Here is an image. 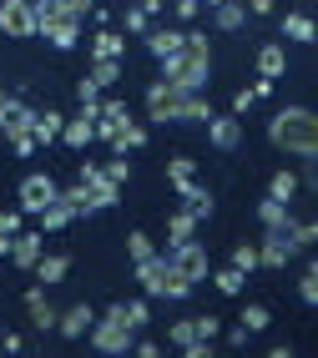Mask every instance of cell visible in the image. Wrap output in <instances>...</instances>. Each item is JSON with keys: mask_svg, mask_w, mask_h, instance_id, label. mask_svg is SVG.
I'll return each mask as SVG.
<instances>
[{"mask_svg": "<svg viewBox=\"0 0 318 358\" xmlns=\"http://www.w3.org/2000/svg\"><path fill=\"white\" fill-rule=\"evenodd\" d=\"M61 127H66V116H56V111H41L36 122H31L36 147H51V141H61Z\"/></svg>", "mask_w": 318, "mask_h": 358, "instance_id": "e0dca14e", "label": "cell"}, {"mask_svg": "<svg viewBox=\"0 0 318 358\" xmlns=\"http://www.w3.org/2000/svg\"><path fill=\"white\" fill-rule=\"evenodd\" d=\"M31 122H36V111L20 101V96H6V101H0V136H6V141L31 136Z\"/></svg>", "mask_w": 318, "mask_h": 358, "instance_id": "ba28073f", "label": "cell"}, {"mask_svg": "<svg viewBox=\"0 0 318 358\" xmlns=\"http://www.w3.org/2000/svg\"><path fill=\"white\" fill-rule=\"evenodd\" d=\"M248 10L253 15H273V0H248Z\"/></svg>", "mask_w": 318, "mask_h": 358, "instance_id": "816d5d0a", "label": "cell"}, {"mask_svg": "<svg viewBox=\"0 0 318 358\" xmlns=\"http://www.w3.org/2000/svg\"><path fill=\"white\" fill-rule=\"evenodd\" d=\"M167 237H172V248H177V243H192V237H198V212H192V207L177 212V217L167 222Z\"/></svg>", "mask_w": 318, "mask_h": 358, "instance_id": "44dd1931", "label": "cell"}, {"mask_svg": "<svg viewBox=\"0 0 318 358\" xmlns=\"http://www.w3.org/2000/svg\"><path fill=\"white\" fill-rule=\"evenodd\" d=\"M132 353H141V358H157V353H162V343H152V338H146V343H132Z\"/></svg>", "mask_w": 318, "mask_h": 358, "instance_id": "f907efd6", "label": "cell"}, {"mask_svg": "<svg viewBox=\"0 0 318 358\" xmlns=\"http://www.w3.org/2000/svg\"><path fill=\"white\" fill-rule=\"evenodd\" d=\"M121 76V61H91V81L96 86H111Z\"/></svg>", "mask_w": 318, "mask_h": 358, "instance_id": "d6a6232c", "label": "cell"}, {"mask_svg": "<svg viewBox=\"0 0 318 358\" xmlns=\"http://www.w3.org/2000/svg\"><path fill=\"white\" fill-rule=\"evenodd\" d=\"M263 328H268V308H258V303L242 308V333H263Z\"/></svg>", "mask_w": 318, "mask_h": 358, "instance_id": "836d02e7", "label": "cell"}, {"mask_svg": "<svg viewBox=\"0 0 318 358\" xmlns=\"http://www.w3.org/2000/svg\"><path fill=\"white\" fill-rule=\"evenodd\" d=\"M116 131H121L116 122H106V116H96V136H106V141H116Z\"/></svg>", "mask_w": 318, "mask_h": 358, "instance_id": "c3c4849f", "label": "cell"}, {"mask_svg": "<svg viewBox=\"0 0 318 358\" xmlns=\"http://www.w3.org/2000/svg\"><path fill=\"white\" fill-rule=\"evenodd\" d=\"M11 262L15 268H36L41 262V232H15L11 237Z\"/></svg>", "mask_w": 318, "mask_h": 358, "instance_id": "5bb4252c", "label": "cell"}, {"mask_svg": "<svg viewBox=\"0 0 318 358\" xmlns=\"http://www.w3.org/2000/svg\"><path fill=\"white\" fill-rule=\"evenodd\" d=\"M121 313H127V328H132V333L152 323V308H146L141 298H132V303H121Z\"/></svg>", "mask_w": 318, "mask_h": 358, "instance_id": "4dcf8cb0", "label": "cell"}, {"mask_svg": "<svg viewBox=\"0 0 318 358\" xmlns=\"http://www.w3.org/2000/svg\"><path fill=\"white\" fill-rule=\"evenodd\" d=\"M96 91H102V86H96L91 76H81V81H76V101H81V106H91V101H96Z\"/></svg>", "mask_w": 318, "mask_h": 358, "instance_id": "7bdbcfd3", "label": "cell"}, {"mask_svg": "<svg viewBox=\"0 0 318 358\" xmlns=\"http://www.w3.org/2000/svg\"><path fill=\"white\" fill-rule=\"evenodd\" d=\"M293 192H298V177H293V172H273V182H268V197H278V202H288Z\"/></svg>", "mask_w": 318, "mask_h": 358, "instance_id": "f546056e", "label": "cell"}, {"mask_svg": "<svg viewBox=\"0 0 318 358\" xmlns=\"http://www.w3.org/2000/svg\"><path fill=\"white\" fill-rule=\"evenodd\" d=\"M288 237H293V243H298V248H308V243H313L318 232H313V222H293V232H288Z\"/></svg>", "mask_w": 318, "mask_h": 358, "instance_id": "ee69618b", "label": "cell"}, {"mask_svg": "<svg viewBox=\"0 0 318 358\" xmlns=\"http://www.w3.org/2000/svg\"><path fill=\"white\" fill-rule=\"evenodd\" d=\"M11 147H15V157H31V152H36V136H15Z\"/></svg>", "mask_w": 318, "mask_h": 358, "instance_id": "681fc988", "label": "cell"}, {"mask_svg": "<svg viewBox=\"0 0 318 358\" xmlns=\"http://www.w3.org/2000/svg\"><path fill=\"white\" fill-rule=\"evenodd\" d=\"M121 26H127L132 36H141V31H146V10H141V6H132L127 15H121Z\"/></svg>", "mask_w": 318, "mask_h": 358, "instance_id": "60d3db41", "label": "cell"}, {"mask_svg": "<svg viewBox=\"0 0 318 358\" xmlns=\"http://www.w3.org/2000/svg\"><path fill=\"white\" fill-rule=\"evenodd\" d=\"M172 6H177V15L187 20V15H198V0H172Z\"/></svg>", "mask_w": 318, "mask_h": 358, "instance_id": "f5cc1de1", "label": "cell"}, {"mask_svg": "<svg viewBox=\"0 0 318 358\" xmlns=\"http://www.w3.org/2000/svg\"><path fill=\"white\" fill-rule=\"evenodd\" d=\"M121 45H127L121 36H111V31H96V36H91V56H96V61H121Z\"/></svg>", "mask_w": 318, "mask_h": 358, "instance_id": "603a6c76", "label": "cell"}, {"mask_svg": "<svg viewBox=\"0 0 318 358\" xmlns=\"http://www.w3.org/2000/svg\"><path fill=\"white\" fill-rule=\"evenodd\" d=\"M207 61H212V56H207V36H202V31H198V36H182V51L162 61V81L172 86V91H202Z\"/></svg>", "mask_w": 318, "mask_h": 358, "instance_id": "6da1fadb", "label": "cell"}, {"mask_svg": "<svg viewBox=\"0 0 318 358\" xmlns=\"http://www.w3.org/2000/svg\"><path fill=\"white\" fill-rule=\"evenodd\" d=\"M61 192H56V182L46 177V172H31L26 182H20V212H36L41 217V207H51Z\"/></svg>", "mask_w": 318, "mask_h": 358, "instance_id": "9c48e42d", "label": "cell"}, {"mask_svg": "<svg viewBox=\"0 0 318 358\" xmlns=\"http://www.w3.org/2000/svg\"><path fill=\"white\" fill-rule=\"evenodd\" d=\"M167 177H172V187H182L192 177V157H172V162H167Z\"/></svg>", "mask_w": 318, "mask_h": 358, "instance_id": "d590c367", "label": "cell"}, {"mask_svg": "<svg viewBox=\"0 0 318 358\" xmlns=\"http://www.w3.org/2000/svg\"><path fill=\"white\" fill-rule=\"evenodd\" d=\"M298 257V243H293L288 232H268L258 243V268H283V262Z\"/></svg>", "mask_w": 318, "mask_h": 358, "instance_id": "30bf717a", "label": "cell"}, {"mask_svg": "<svg viewBox=\"0 0 318 358\" xmlns=\"http://www.w3.org/2000/svg\"><path fill=\"white\" fill-rule=\"evenodd\" d=\"M0 101H6V91H0Z\"/></svg>", "mask_w": 318, "mask_h": 358, "instance_id": "9f6ffc18", "label": "cell"}, {"mask_svg": "<svg viewBox=\"0 0 318 358\" xmlns=\"http://www.w3.org/2000/svg\"><path fill=\"white\" fill-rule=\"evenodd\" d=\"M127 252H132V262L152 257V237H146V232H132V237H127Z\"/></svg>", "mask_w": 318, "mask_h": 358, "instance_id": "e575fe53", "label": "cell"}, {"mask_svg": "<svg viewBox=\"0 0 318 358\" xmlns=\"http://www.w3.org/2000/svg\"><path fill=\"white\" fill-rule=\"evenodd\" d=\"M253 101H258V96H253V86H248V91H237V96H233V111H237V116H242V111H248V106H253Z\"/></svg>", "mask_w": 318, "mask_h": 358, "instance_id": "7dc6e473", "label": "cell"}, {"mask_svg": "<svg viewBox=\"0 0 318 358\" xmlns=\"http://www.w3.org/2000/svg\"><path fill=\"white\" fill-rule=\"evenodd\" d=\"M167 262H172V273H182L187 282H207V273H212V262H207V248H198V243H177Z\"/></svg>", "mask_w": 318, "mask_h": 358, "instance_id": "52a82bcc", "label": "cell"}, {"mask_svg": "<svg viewBox=\"0 0 318 358\" xmlns=\"http://www.w3.org/2000/svg\"><path fill=\"white\" fill-rule=\"evenodd\" d=\"M102 177H111L116 187H121V182H127V177H132V166H127V162H121V152H116V157H111V162L102 166Z\"/></svg>", "mask_w": 318, "mask_h": 358, "instance_id": "8d00e7d4", "label": "cell"}, {"mask_svg": "<svg viewBox=\"0 0 318 358\" xmlns=\"http://www.w3.org/2000/svg\"><path fill=\"white\" fill-rule=\"evenodd\" d=\"M207 278H212V288H217V293H228V298H237V293H242V282H248V273H237V268L207 273Z\"/></svg>", "mask_w": 318, "mask_h": 358, "instance_id": "4316f807", "label": "cell"}, {"mask_svg": "<svg viewBox=\"0 0 318 358\" xmlns=\"http://www.w3.org/2000/svg\"><path fill=\"white\" fill-rule=\"evenodd\" d=\"M26 303H31V318H36V328H56V308L41 298V288H31V293H26Z\"/></svg>", "mask_w": 318, "mask_h": 358, "instance_id": "83f0119b", "label": "cell"}, {"mask_svg": "<svg viewBox=\"0 0 318 358\" xmlns=\"http://www.w3.org/2000/svg\"><path fill=\"white\" fill-rule=\"evenodd\" d=\"M268 141H273V147H283V152L313 157V147H318V122H313V111H308V106L278 111L273 122H268Z\"/></svg>", "mask_w": 318, "mask_h": 358, "instance_id": "7a4b0ae2", "label": "cell"}, {"mask_svg": "<svg viewBox=\"0 0 318 358\" xmlns=\"http://www.w3.org/2000/svg\"><path fill=\"white\" fill-rule=\"evenodd\" d=\"M0 232L15 237V232H20V212H0Z\"/></svg>", "mask_w": 318, "mask_h": 358, "instance_id": "f6af8a7d", "label": "cell"}, {"mask_svg": "<svg viewBox=\"0 0 318 358\" xmlns=\"http://www.w3.org/2000/svg\"><path fill=\"white\" fill-rule=\"evenodd\" d=\"M167 338H172L177 348H182L187 338H198V333H192V318H182V323H172V328H167Z\"/></svg>", "mask_w": 318, "mask_h": 358, "instance_id": "b9f144b4", "label": "cell"}, {"mask_svg": "<svg viewBox=\"0 0 318 358\" xmlns=\"http://www.w3.org/2000/svg\"><path fill=\"white\" fill-rule=\"evenodd\" d=\"M146 111H152V122H177V91L167 81H157L146 91Z\"/></svg>", "mask_w": 318, "mask_h": 358, "instance_id": "8fae6325", "label": "cell"}, {"mask_svg": "<svg viewBox=\"0 0 318 358\" xmlns=\"http://www.w3.org/2000/svg\"><path fill=\"white\" fill-rule=\"evenodd\" d=\"M192 333H198V338H217V333H223V318H192Z\"/></svg>", "mask_w": 318, "mask_h": 358, "instance_id": "74e56055", "label": "cell"}, {"mask_svg": "<svg viewBox=\"0 0 318 358\" xmlns=\"http://www.w3.org/2000/svg\"><path fill=\"white\" fill-rule=\"evenodd\" d=\"M233 268H237V273H253V268H258V243H237V248H233Z\"/></svg>", "mask_w": 318, "mask_h": 358, "instance_id": "1f68e13d", "label": "cell"}, {"mask_svg": "<svg viewBox=\"0 0 318 358\" xmlns=\"http://www.w3.org/2000/svg\"><path fill=\"white\" fill-rule=\"evenodd\" d=\"M91 348L96 353H132V328H127V313H121V303L106 308L102 323H91Z\"/></svg>", "mask_w": 318, "mask_h": 358, "instance_id": "5b68a950", "label": "cell"}, {"mask_svg": "<svg viewBox=\"0 0 318 358\" xmlns=\"http://www.w3.org/2000/svg\"><path fill=\"white\" fill-rule=\"evenodd\" d=\"M137 282H141L146 298H187V293H192V282H187L182 273H172V262L157 257V252L137 262Z\"/></svg>", "mask_w": 318, "mask_h": 358, "instance_id": "277c9868", "label": "cell"}, {"mask_svg": "<svg viewBox=\"0 0 318 358\" xmlns=\"http://www.w3.org/2000/svg\"><path fill=\"white\" fill-rule=\"evenodd\" d=\"M0 31L11 41H31L36 36V10L31 0H0Z\"/></svg>", "mask_w": 318, "mask_h": 358, "instance_id": "8992f818", "label": "cell"}, {"mask_svg": "<svg viewBox=\"0 0 318 358\" xmlns=\"http://www.w3.org/2000/svg\"><path fill=\"white\" fill-rule=\"evenodd\" d=\"M283 71H288L283 45H263V51H258V76H263V81H278Z\"/></svg>", "mask_w": 318, "mask_h": 358, "instance_id": "d6986e66", "label": "cell"}, {"mask_svg": "<svg viewBox=\"0 0 318 358\" xmlns=\"http://www.w3.org/2000/svg\"><path fill=\"white\" fill-rule=\"evenodd\" d=\"M283 36H288V41H303V45H308V41H313V20H308L303 10L283 15Z\"/></svg>", "mask_w": 318, "mask_h": 358, "instance_id": "d4e9b609", "label": "cell"}, {"mask_svg": "<svg viewBox=\"0 0 318 358\" xmlns=\"http://www.w3.org/2000/svg\"><path fill=\"white\" fill-rule=\"evenodd\" d=\"M61 10H66V15H76V20H81V15L91 10V0H61Z\"/></svg>", "mask_w": 318, "mask_h": 358, "instance_id": "bcb514c9", "label": "cell"}, {"mask_svg": "<svg viewBox=\"0 0 318 358\" xmlns=\"http://www.w3.org/2000/svg\"><path fill=\"white\" fill-rule=\"evenodd\" d=\"M217 10V31H242V20H248V10L237 6V0H223V6H212Z\"/></svg>", "mask_w": 318, "mask_h": 358, "instance_id": "cb8c5ba5", "label": "cell"}, {"mask_svg": "<svg viewBox=\"0 0 318 358\" xmlns=\"http://www.w3.org/2000/svg\"><path fill=\"white\" fill-rule=\"evenodd\" d=\"M71 222H76V207H71L66 197H56L51 207H41V227H46V232H61V227H71Z\"/></svg>", "mask_w": 318, "mask_h": 358, "instance_id": "ac0fdd59", "label": "cell"}, {"mask_svg": "<svg viewBox=\"0 0 318 358\" xmlns=\"http://www.w3.org/2000/svg\"><path fill=\"white\" fill-rule=\"evenodd\" d=\"M91 323H96V313H91L86 303H76V308H66V313H56V333H61V338H81Z\"/></svg>", "mask_w": 318, "mask_h": 358, "instance_id": "4fadbf2b", "label": "cell"}, {"mask_svg": "<svg viewBox=\"0 0 318 358\" xmlns=\"http://www.w3.org/2000/svg\"><path fill=\"white\" fill-rule=\"evenodd\" d=\"M102 116H106V122H116V127L132 122V116H127V101H102Z\"/></svg>", "mask_w": 318, "mask_h": 358, "instance_id": "ab89813d", "label": "cell"}, {"mask_svg": "<svg viewBox=\"0 0 318 358\" xmlns=\"http://www.w3.org/2000/svg\"><path fill=\"white\" fill-rule=\"evenodd\" d=\"M202 6H223V0H202Z\"/></svg>", "mask_w": 318, "mask_h": 358, "instance_id": "11a10c76", "label": "cell"}, {"mask_svg": "<svg viewBox=\"0 0 318 358\" xmlns=\"http://www.w3.org/2000/svg\"><path fill=\"white\" fill-rule=\"evenodd\" d=\"M137 147H146V127L127 122V127L116 131V152H137Z\"/></svg>", "mask_w": 318, "mask_h": 358, "instance_id": "f1b7e54d", "label": "cell"}, {"mask_svg": "<svg viewBox=\"0 0 318 358\" xmlns=\"http://www.w3.org/2000/svg\"><path fill=\"white\" fill-rule=\"evenodd\" d=\"M137 6H141L146 15H152V10H162V0H137Z\"/></svg>", "mask_w": 318, "mask_h": 358, "instance_id": "db71d44e", "label": "cell"}, {"mask_svg": "<svg viewBox=\"0 0 318 358\" xmlns=\"http://www.w3.org/2000/svg\"><path fill=\"white\" fill-rule=\"evenodd\" d=\"M177 192L187 197V207H192V212H198V217H212V192H207V187H198V182H192V177H187V182L177 187Z\"/></svg>", "mask_w": 318, "mask_h": 358, "instance_id": "7402d4cb", "label": "cell"}, {"mask_svg": "<svg viewBox=\"0 0 318 358\" xmlns=\"http://www.w3.org/2000/svg\"><path fill=\"white\" fill-rule=\"evenodd\" d=\"M177 122H212V106L202 91H177Z\"/></svg>", "mask_w": 318, "mask_h": 358, "instance_id": "2e32d148", "label": "cell"}, {"mask_svg": "<svg viewBox=\"0 0 318 358\" xmlns=\"http://www.w3.org/2000/svg\"><path fill=\"white\" fill-rule=\"evenodd\" d=\"M298 298H303V303H318V273H313V268L298 278Z\"/></svg>", "mask_w": 318, "mask_h": 358, "instance_id": "f35d334b", "label": "cell"}, {"mask_svg": "<svg viewBox=\"0 0 318 358\" xmlns=\"http://www.w3.org/2000/svg\"><path fill=\"white\" fill-rule=\"evenodd\" d=\"M258 222H263L268 232H293L288 202H278V197H263V202H258Z\"/></svg>", "mask_w": 318, "mask_h": 358, "instance_id": "9a60e30c", "label": "cell"}, {"mask_svg": "<svg viewBox=\"0 0 318 358\" xmlns=\"http://www.w3.org/2000/svg\"><path fill=\"white\" fill-rule=\"evenodd\" d=\"M146 51H152L157 61L177 56V51H182V31H152V36H146Z\"/></svg>", "mask_w": 318, "mask_h": 358, "instance_id": "ffe728a7", "label": "cell"}, {"mask_svg": "<svg viewBox=\"0 0 318 358\" xmlns=\"http://www.w3.org/2000/svg\"><path fill=\"white\" fill-rule=\"evenodd\" d=\"M207 136H212L217 152H233L237 141H242V122H237V116H212V122H207Z\"/></svg>", "mask_w": 318, "mask_h": 358, "instance_id": "7c38bea8", "label": "cell"}, {"mask_svg": "<svg viewBox=\"0 0 318 358\" xmlns=\"http://www.w3.org/2000/svg\"><path fill=\"white\" fill-rule=\"evenodd\" d=\"M36 10V36H46L56 45V51H71V45H81V20L61 10V0H31Z\"/></svg>", "mask_w": 318, "mask_h": 358, "instance_id": "3957f363", "label": "cell"}, {"mask_svg": "<svg viewBox=\"0 0 318 358\" xmlns=\"http://www.w3.org/2000/svg\"><path fill=\"white\" fill-rule=\"evenodd\" d=\"M36 268H41V282H61V278L71 273V257H66V252H51V257H41Z\"/></svg>", "mask_w": 318, "mask_h": 358, "instance_id": "484cf974", "label": "cell"}]
</instances>
